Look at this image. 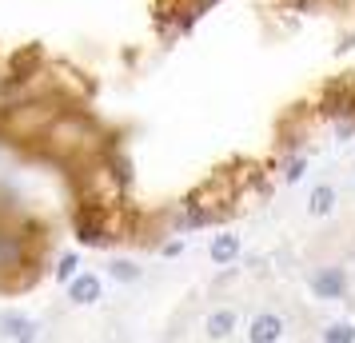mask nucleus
<instances>
[{
	"mask_svg": "<svg viewBox=\"0 0 355 343\" xmlns=\"http://www.w3.org/2000/svg\"><path fill=\"white\" fill-rule=\"evenodd\" d=\"M72 240L80 247H108L116 240V228L108 220V208L100 204H76L72 212Z\"/></svg>",
	"mask_w": 355,
	"mask_h": 343,
	"instance_id": "f257e3e1",
	"label": "nucleus"
},
{
	"mask_svg": "<svg viewBox=\"0 0 355 343\" xmlns=\"http://www.w3.org/2000/svg\"><path fill=\"white\" fill-rule=\"evenodd\" d=\"M307 288H311V295L315 299H327V304H336V299H343L347 295V272L343 267H336V263H327V267H315L311 276H307Z\"/></svg>",
	"mask_w": 355,
	"mask_h": 343,
	"instance_id": "f03ea898",
	"label": "nucleus"
},
{
	"mask_svg": "<svg viewBox=\"0 0 355 343\" xmlns=\"http://www.w3.org/2000/svg\"><path fill=\"white\" fill-rule=\"evenodd\" d=\"M320 112L331 120H355V84L331 80L320 96Z\"/></svg>",
	"mask_w": 355,
	"mask_h": 343,
	"instance_id": "7ed1b4c3",
	"label": "nucleus"
},
{
	"mask_svg": "<svg viewBox=\"0 0 355 343\" xmlns=\"http://www.w3.org/2000/svg\"><path fill=\"white\" fill-rule=\"evenodd\" d=\"M284 315L279 311H256L252 319H248V343H284Z\"/></svg>",
	"mask_w": 355,
	"mask_h": 343,
	"instance_id": "20e7f679",
	"label": "nucleus"
},
{
	"mask_svg": "<svg viewBox=\"0 0 355 343\" xmlns=\"http://www.w3.org/2000/svg\"><path fill=\"white\" fill-rule=\"evenodd\" d=\"M208 256H211V263H220V267H232V263L243 256V240L236 236V231H216L211 236V244H208Z\"/></svg>",
	"mask_w": 355,
	"mask_h": 343,
	"instance_id": "39448f33",
	"label": "nucleus"
},
{
	"mask_svg": "<svg viewBox=\"0 0 355 343\" xmlns=\"http://www.w3.org/2000/svg\"><path fill=\"white\" fill-rule=\"evenodd\" d=\"M68 288V304H76V308H92L100 299V292H104V283H100L96 272H80V276L72 279V283H64Z\"/></svg>",
	"mask_w": 355,
	"mask_h": 343,
	"instance_id": "423d86ee",
	"label": "nucleus"
},
{
	"mask_svg": "<svg viewBox=\"0 0 355 343\" xmlns=\"http://www.w3.org/2000/svg\"><path fill=\"white\" fill-rule=\"evenodd\" d=\"M236 327H240V315H236L232 308H216L208 319H204V331H208L211 340H227Z\"/></svg>",
	"mask_w": 355,
	"mask_h": 343,
	"instance_id": "0eeeda50",
	"label": "nucleus"
},
{
	"mask_svg": "<svg viewBox=\"0 0 355 343\" xmlns=\"http://www.w3.org/2000/svg\"><path fill=\"white\" fill-rule=\"evenodd\" d=\"M336 188H331V184H315V188H311V196H307V212L315 216V220H323V216H331L336 212Z\"/></svg>",
	"mask_w": 355,
	"mask_h": 343,
	"instance_id": "6e6552de",
	"label": "nucleus"
},
{
	"mask_svg": "<svg viewBox=\"0 0 355 343\" xmlns=\"http://www.w3.org/2000/svg\"><path fill=\"white\" fill-rule=\"evenodd\" d=\"M104 272H108V279H116V283H136V279L144 276V267L132 260V256H112Z\"/></svg>",
	"mask_w": 355,
	"mask_h": 343,
	"instance_id": "1a4fd4ad",
	"label": "nucleus"
},
{
	"mask_svg": "<svg viewBox=\"0 0 355 343\" xmlns=\"http://www.w3.org/2000/svg\"><path fill=\"white\" fill-rule=\"evenodd\" d=\"M52 276H56V283H72V279L80 276V256L76 252H60L52 260Z\"/></svg>",
	"mask_w": 355,
	"mask_h": 343,
	"instance_id": "9d476101",
	"label": "nucleus"
},
{
	"mask_svg": "<svg viewBox=\"0 0 355 343\" xmlns=\"http://www.w3.org/2000/svg\"><path fill=\"white\" fill-rule=\"evenodd\" d=\"M36 319H28L24 311H0V340H17L20 331H28Z\"/></svg>",
	"mask_w": 355,
	"mask_h": 343,
	"instance_id": "9b49d317",
	"label": "nucleus"
},
{
	"mask_svg": "<svg viewBox=\"0 0 355 343\" xmlns=\"http://www.w3.org/2000/svg\"><path fill=\"white\" fill-rule=\"evenodd\" d=\"M320 343H355V324L352 319H336L320 331Z\"/></svg>",
	"mask_w": 355,
	"mask_h": 343,
	"instance_id": "f8f14e48",
	"label": "nucleus"
},
{
	"mask_svg": "<svg viewBox=\"0 0 355 343\" xmlns=\"http://www.w3.org/2000/svg\"><path fill=\"white\" fill-rule=\"evenodd\" d=\"M279 176H284V184H300L307 176V156H284V172H279Z\"/></svg>",
	"mask_w": 355,
	"mask_h": 343,
	"instance_id": "ddd939ff",
	"label": "nucleus"
},
{
	"mask_svg": "<svg viewBox=\"0 0 355 343\" xmlns=\"http://www.w3.org/2000/svg\"><path fill=\"white\" fill-rule=\"evenodd\" d=\"M180 252H184V236H176V240H164V244H160V256H164V260H176Z\"/></svg>",
	"mask_w": 355,
	"mask_h": 343,
	"instance_id": "4468645a",
	"label": "nucleus"
},
{
	"mask_svg": "<svg viewBox=\"0 0 355 343\" xmlns=\"http://www.w3.org/2000/svg\"><path fill=\"white\" fill-rule=\"evenodd\" d=\"M355 136V120H336V140H352Z\"/></svg>",
	"mask_w": 355,
	"mask_h": 343,
	"instance_id": "2eb2a0df",
	"label": "nucleus"
},
{
	"mask_svg": "<svg viewBox=\"0 0 355 343\" xmlns=\"http://www.w3.org/2000/svg\"><path fill=\"white\" fill-rule=\"evenodd\" d=\"M36 335H40V327H28V331H20V335H17V340H12V343H36Z\"/></svg>",
	"mask_w": 355,
	"mask_h": 343,
	"instance_id": "dca6fc26",
	"label": "nucleus"
},
{
	"mask_svg": "<svg viewBox=\"0 0 355 343\" xmlns=\"http://www.w3.org/2000/svg\"><path fill=\"white\" fill-rule=\"evenodd\" d=\"M352 49H355V33H352V36H343V40H339V49H336V52H339V56H343V52H352Z\"/></svg>",
	"mask_w": 355,
	"mask_h": 343,
	"instance_id": "f3484780",
	"label": "nucleus"
}]
</instances>
